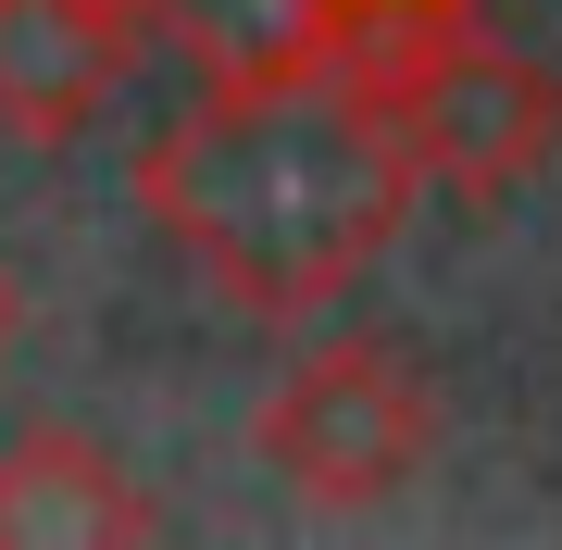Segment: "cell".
<instances>
[{
  "instance_id": "obj_1",
  "label": "cell",
  "mask_w": 562,
  "mask_h": 550,
  "mask_svg": "<svg viewBox=\"0 0 562 550\" xmlns=\"http://www.w3.org/2000/svg\"><path fill=\"white\" fill-rule=\"evenodd\" d=\"M413 125L387 101L375 25L276 76H213L201 113H176L138 150L150 225L201 263L238 313H313L401 238L413 213Z\"/></svg>"
},
{
  "instance_id": "obj_2",
  "label": "cell",
  "mask_w": 562,
  "mask_h": 550,
  "mask_svg": "<svg viewBox=\"0 0 562 550\" xmlns=\"http://www.w3.org/2000/svg\"><path fill=\"white\" fill-rule=\"evenodd\" d=\"M375 63H387V101L413 125V164L438 188H462V201H513L562 150V88L525 50H501L475 13L375 25Z\"/></svg>"
},
{
  "instance_id": "obj_3",
  "label": "cell",
  "mask_w": 562,
  "mask_h": 550,
  "mask_svg": "<svg viewBox=\"0 0 562 550\" xmlns=\"http://www.w3.org/2000/svg\"><path fill=\"white\" fill-rule=\"evenodd\" d=\"M438 450V401L401 350L375 338H325L301 375L262 401V463L288 475L313 513H362L387 489H413V463Z\"/></svg>"
},
{
  "instance_id": "obj_4",
  "label": "cell",
  "mask_w": 562,
  "mask_h": 550,
  "mask_svg": "<svg viewBox=\"0 0 562 550\" xmlns=\"http://www.w3.org/2000/svg\"><path fill=\"white\" fill-rule=\"evenodd\" d=\"M125 63H138V25L88 13V0H0V125L13 138H88V125L113 113Z\"/></svg>"
},
{
  "instance_id": "obj_5",
  "label": "cell",
  "mask_w": 562,
  "mask_h": 550,
  "mask_svg": "<svg viewBox=\"0 0 562 550\" xmlns=\"http://www.w3.org/2000/svg\"><path fill=\"white\" fill-rule=\"evenodd\" d=\"M162 513L125 489L113 450L63 438V426H25L0 450V550H76V538H150Z\"/></svg>"
},
{
  "instance_id": "obj_6",
  "label": "cell",
  "mask_w": 562,
  "mask_h": 550,
  "mask_svg": "<svg viewBox=\"0 0 562 550\" xmlns=\"http://www.w3.org/2000/svg\"><path fill=\"white\" fill-rule=\"evenodd\" d=\"M150 25L201 76H276V63H313L350 38V0H150Z\"/></svg>"
},
{
  "instance_id": "obj_7",
  "label": "cell",
  "mask_w": 562,
  "mask_h": 550,
  "mask_svg": "<svg viewBox=\"0 0 562 550\" xmlns=\"http://www.w3.org/2000/svg\"><path fill=\"white\" fill-rule=\"evenodd\" d=\"M438 13H475V0H350V25H438Z\"/></svg>"
},
{
  "instance_id": "obj_8",
  "label": "cell",
  "mask_w": 562,
  "mask_h": 550,
  "mask_svg": "<svg viewBox=\"0 0 562 550\" xmlns=\"http://www.w3.org/2000/svg\"><path fill=\"white\" fill-rule=\"evenodd\" d=\"M88 13H113V25H150V0H88Z\"/></svg>"
},
{
  "instance_id": "obj_9",
  "label": "cell",
  "mask_w": 562,
  "mask_h": 550,
  "mask_svg": "<svg viewBox=\"0 0 562 550\" xmlns=\"http://www.w3.org/2000/svg\"><path fill=\"white\" fill-rule=\"evenodd\" d=\"M0 350H13V276H0Z\"/></svg>"
}]
</instances>
